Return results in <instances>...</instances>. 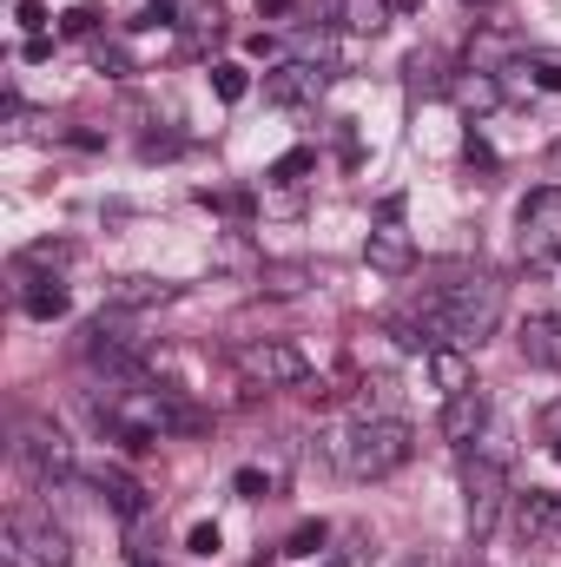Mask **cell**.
<instances>
[{"mask_svg": "<svg viewBox=\"0 0 561 567\" xmlns=\"http://www.w3.org/2000/svg\"><path fill=\"white\" fill-rule=\"evenodd\" d=\"M555 528H561V495H549V488H529V495L516 502V535H522V548H542Z\"/></svg>", "mask_w": 561, "mask_h": 567, "instance_id": "11", "label": "cell"}, {"mask_svg": "<svg viewBox=\"0 0 561 567\" xmlns=\"http://www.w3.org/2000/svg\"><path fill=\"white\" fill-rule=\"evenodd\" d=\"M429 377H436V390L442 396H456V390H469L476 383V370H469V350H429Z\"/></svg>", "mask_w": 561, "mask_h": 567, "instance_id": "16", "label": "cell"}, {"mask_svg": "<svg viewBox=\"0 0 561 567\" xmlns=\"http://www.w3.org/2000/svg\"><path fill=\"white\" fill-rule=\"evenodd\" d=\"M232 488H238L245 502H265V495H272V475H265V468H238V475H232Z\"/></svg>", "mask_w": 561, "mask_h": 567, "instance_id": "24", "label": "cell"}, {"mask_svg": "<svg viewBox=\"0 0 561 567\" xmlns=\"http://www.w3.org/2000/svg\"><path fill=\"white\" fill-rule=\"evenodd\" d=\"M106 303H113V310H145V303H172V284H159V278H113V284H106Z\"/></svg>", "mask_w": 561, "mask_h": 567, "instance_id": "15", "label": "cell"}, {"mask_svg": "<svg viewBox=\"0 0 561 567\" xmlns=\"http://www.w3.org/2000/svg\"><path fill=\"white\" fill-rule=\"evenodd\" d=\"M20 455L40 468V482H60V475L80 468V455H73V442H67L60 423H20Z\"/></svg>", "mask_w": 561, "mask_h": 567, "instance_id": "8", "label": "cell"}, {"mask_svg": "<svg viewBox=\"0 0 561 567\" xmlns=\"http://www.w3.org/2000/svg\"><path fill=\"white\" fill-rule=\"evenodd\" d=\"M516 343H522V357H529L536 370H555V377H561V317H549V310H536V317H522V330H516Z\"/></svg>", "mask_w": 561, "mask_h": 567, "instance_id": "12", "label": "cell"}, {"mask_svg": "<svg viewBox=\"0 0 561 567\" xmlns=\"http://www.w3.org/2000/svg\"><path fill=\"white\" fill-rule=\"evenodd\" d=\"M245 86H252V80H245L238 60H218V66H212V93H218V100H245Z\"/></svg>", "mask_w": 561, "mask_h": 567, "instance_id": "19", "label": "cell"}, {"mask_svg": "<svg viewBox=\"0 0 561 567\" xmlns=\"http://www.w3.org/2000/svg\"><path fill=\"white\" fill-rule=\"evenodd\" d=\"M482 429H489V390H482V383L442 396V435H449V442H476Z\"/></svg>", "mask_w": 561, "mask_h": 567, "instance_id": "10", "label": "cell"}, {"mask_svg": "<svg viewBox=\"0 0 561 567\" xmlns=\"http://www.w3.org/2000/svg\"><path fill=\"white\" fill-rule=\"evenodd\" d=\"M555 462H561V442H555Z\"/></svg>", "mask_w": 561, "mask_h": 567, "instance_id": "33", "label": "cell"}, {"mask_svg": "<svg viewBox=\"0 0 561 567\" xmlns=\"http://www.w3.org/2000/svg\"><path fill=\"white\" fill-rule=\"evenodd\" d=\"M422 317H429L436 343H449V350H482L489 330H496V317H502V284L496 278H462V284H449L442 297H429Z\"/></svg>", "mask_w": 561, "mask_h": 567, "instance_id": "1", "label": "cell"}, {"mask_svg": "<svg viewBox=\"0 0 561 567\" xmlns=\"http://www.w3.org/2000/svg\"><path fill=\"white\" fill-rule=\"evenodd\" d=\"M7 548L27 555V561H40V567L73 561V535H67L60 522H33V515H13V522H7Z\"/></svg>", "mask_w": 561, "mask_h": 567, "instance_id": "7", "label": "cell"}, {"mask_svg": "<svg viewBox=\"0 0 561 567\" xmlns=\"http://www.w3.org/2000/svg\"><path fill=\"white\" fill-rule=\"evenodd\" d=\"M20 27H27V33H47V7H40V0H20Z\"/></svg>", "mask_w": 561, "mask_h": 567, "instance_id": "27", "label": "cell"}, {"mask_svg": "<svg viewBox=\"0 0 561 567\" xmlns=\"http://www.w3.org/2000/svg\"><path fill=\"white\" fill-rule=\"evenodd\" d=\"M390 13H417V0H390Z\"/></svg>", "mask_w": 561, "mask_h": 567, "instance_id": "31", "label": "cell"}, {"mask_svg": "<svg viewBox=\"0 0 561 567\" xmlns=\"http://www.w3.org/2000/svg\"><path fill=\"white\" fill-rule=\"evenodd\" d=\"M86 475H93V488H100V495H106V502H113L126 522H140V515H145V488L133 482V475H126V468L100 462V468H86Z\"/></svg>", "mask_w": 561, "mask_h": 567, "instance_id": "13", "label": "cell"}, {"mask_svg": "<svg viewBox=\"0 0 561 567\" xmlns=\"http://www.w3.org/2000/svg\"><path fill=\"white\" fill-rule=\"evenodd\" d=\"M310 165H317V158H310V152H284L278 165H272V185H297V178H304V172H310Z\"/></svg>", "mask_w": 561, "mask_h": 567, "instance_id": "23", "label": "cell"}, {"mask_svg": "<svg viewBox=\"0 0 561 567\" xmlns=\"http://www.w3.org/2000/svg\"><path fill=\"white\" fill-rule=\"evenodd\" d=\"M469 7H489V0H469Z\"/></svg>", "mask_w": 561, "mask_h": 567, "instance_id": "32", "label": "cell"}, {"mask_svg": "<svg viewBox=\"0 0 561 567\" xmlns=\"http://www.w3.org/2000/svg\"><path fill=\"white\" fill-rule=\"evenodd\" d=\"M60 27L86 40V33H100V7H67V13H60Z\"/></svg>", "mask_w": 561, "mask_h": 567, "instance_id": "25", "label": "cell"}, {"mask_svg": "<svg viewBox=\"0 0 561 567\" xmlns=\"http://www.w3.org/2000/svg\"><path fill=\"white\" fill-rule=\"evenodd\" d=\"M330 542V528L324 522H304V528H290V542H284V555H317Z\"/></svg>", "mask_w": 561, "mask_h": 567, "instance_id": "22", "label": "cell"}, {"mask_svg": "<svg viewBox=\"0 0 561 567\" xmlns=\"http://www.w3.org/2000/svg\"><path fill=\"white\" fill-rule=\"evenodd\" d=\"M304 284H310V271H297V265H272V271H265V290H272V297H297Z\"/></svg>", "mask_w": 561, "mask_h": 567, "instance_id": "20", "label": "cell"}, {"mask_svg": "<svg viewBox=\"0 0 561 567\" xmlns=\"http://www.w3.org/2000/svg\"><path fill=\"white\" fill-rule=\"evenodd\" d=\"M40 265H47V271H60V265H67V245H33V251H20V265H13V271L27 278V271H40Z\"/></svg>", "mask_w": 561, "mask_h": 567, "instance_id": "21", "label": "cell"}, {"mask_svg": "<svg viewBox=\"0 0 561 567\" xmlns=\"http://www.w3.org/2000/svg\"><path fill=\"white\" fill-rule=\"evenodd\" d=\"M561 251V185H542L522 198V258L529 265H549Z\"/></svg>", "mask_w": 561, "mask_h": 567, "instance_id": "4", "label": "cell"}, {"mask_svg": "<svg viewBox=\"0 0 561 567\" xmlns=\"http://www.w3.org/2000/svg\"><path fill=\"white\" fill-rule=\"evenodd\" d=\"M344 27L350 33H384L390 27V0H344Z\"/></svg>", "mask_w": 561, "mask_h": 567, "instance_id": "18", "label": "cell"}, {"mask_svg": "<svg viewBox=\"0 0 561 567\" xmlns=\"http://www.w3.org/2000/svg\"><path fill=\"white\" fill-rule=\"evenodd\" d=\"M159 7H172V0H159Z\"/></svg>", "mask_w": 561, "mask_h": 567, "instance_id": "34", "label": "cell"}, {"mask_svg": "<svg viewBox=\"0 0 561 567\" xmlns=\"http://www.w3.org/2000/svg\"><path fill=\"white\" fill-rule=\"evenodd\" d=\"M330 73H337V66H310V60H284L278 73L265 80V100H272V106H297V100H317V93L330 86Z\"/></svg>", "mask_w": 561, "mask_h": 567, "instance_id": "9", "label": "cell"}, {"mask_svg": "<svg viewBox=\"0 0 561 567\" xmlns=\"http://www.w3.org/2000/svg\"><path fill=\"white\" fill-rule=\"evenodd\" d=\"M462 495H469V542L482 548V542L496 535V522H502V502H509L502 468H496V462H469V468H462Z\"/></svg>", "mask_w": 561, "mask_h": 567, "instance_id": "5", "label": "cell"}, {"mask_svg": "<svg viewBox=\"0 0 561 567\" xmlns=\"http://www.w3.org/2000/svg\"><path fill=\"white\" fill-rule=\"evenodd\" d=\"M462 158H469V165H496V152H489V140H482V133H469V145H462Z\"/></svg>", "mask_w": 561, "mask_h": 567, "instance_id": "28", "label": "cell"}, {"mask_svg": "<svg viewBox=\"0 0 561 567\" xmlns=\"http://www.w3.org/2000/svg\"><path fill=\"white\" fill-rule=\"evenodd\" d=\"M397 567H442V561H429V555H410V561H397Z\"/></svg>", "mask_w": 561, "mask_h": 567, "instance_id": "30", "label": "cell"}, {"mask_svg": "<svg viewBox=\"0 0 561 567\" xmlns=\"http://www.w3.org/2000/svg\"><path fill=\"white\" fill-rule=\"evenodd\" d=\"M20 310L33 323H53V317H67V290L53 278H20Z\"/></svg>", "mask_w": 561, "mask_h": 567, "instance_id": "14", "label": "cell"}, {"mask_svg": "<svg viewBox=\"0 0 561 567\" xmlns=\"http://www.w3.org/2000/svg\"><path fill=\"white\" fill-rule=\"evenodd\" d=\"M185 548H192V555H205V561H212V555H218V528H212V522H198V528H192V535H185Z\"/></svg>", "mask_w": 561, "mask_h": 567, "instance_id": "26", "label": "cell"}, {"mask_svg": "<svg viewBox=\"0 0 561 567\" xmlns=\"http://www.w3.org/2000/svg\"><path fill=\"white\" fill-rule=\"evenodd\" d=\"M410 455H417V429L404 423V416H357V423L344 429V442H337V462L357 482H384Z\"/></svg>", "mask_w": 561, "mask_h": 567, "instance_id": "2", "label": "cell"}, {"mask_svg": "<svg viewBox=\"0 0 561 567\" xmlns=\"http://www.w3.org/2000/svg\"><path fill=\"white\" fill-rule=\"evenodd\" d=\"M238 377L252 383V390H290V383H304V357L290 350V343H238Z\"/></svg>", "mask_w": 561, "mask_h": 567, "instance_id": "6", "label": "cell"}, {"mask_svg": "<svg viewBox=\"0 0 561 567\" xmlns=\"http://www.w3.org/2000/svg\"><path fill=\"white\" fill-rule=\"evenodd\" d=\"M410 93H422V100H442V93H449V73H442L436 53H417V60H410Z\"/></svg>", "mask_w": 561, "mask_h": 567, "instance_id": "17", "label": "cell"}, {"mask_svg": "<svg viewBox=\"0 0 561 567\" xmlns=\"http://www.w3.org/2000/svg\"><path fill=\"white\" fill-rule=\"evenodd\" d=\"M364 265L384 271V278H404V271L417 265V238L404 231V198H390L384 218H377V231L364 238Z\"/></svg>", "mask_w": 561, "mask_h": 567, "instance_id": "3", "label": "cell"}, {"mask_svg": "<svg viewBox=\"0 0 561 567\" xmlns=\"http://www.w3.org/2000/svg\"><path fill=\"white\" fill-rule=\"evenodd\" d=\"M40 60H53V40H47V33L27 40V66H40Z\"/></svg>", "mask_w": 561, "mask_h": 567, "instance_id": "29", "label": "cell"}]
</instances>
